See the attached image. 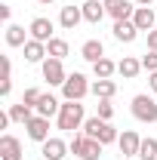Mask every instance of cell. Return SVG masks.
<instances>
[{
  "label": "cell",
  "instance_id": "4fadbf2b",
  "mask_svg": "<svg viewBox=\"0 0 157 160\" xmlns=\"http://www.w3.org/2000/svg\"><path fill=\"white\" fill-rule=\"evenodd\" d=\"M80 22H83V9H80V6H74V3H71V6H62V12H59V25L65 28V31H74Z\"/></svg>",
  "mask_w": 157,
  "mask_h": 160
},
{
  "label": "cell",
  "instance_id": "30bf717a",
  "mask_svg": "<svg viewBox=\"0 0 157 160\" xmlns=\"http://www.w3.org/2000/svg\"><path fill=\"white\" fill-rule=\"evenodd\" d=\"M68 151H71V148H68V142H65V139H56V136H49V139L40 145V154H43V160H62Z\"/></svg>",
  "mask_w": 157,
  "mask_h": 160
},
{
  "label": "cell",
  "instance_id": "52a82bcc",
  "mask_svg": "<svg viewBox=\"0 0 157 160\" xmlns=\"http://www.w3.org/2000/svg\"><path fill=\"white\" fill-rule=\"evenodd\" d=\"M117 148L123 157H139V148H142V136H139L136 129H123L117 139Z\"/></svg>",
  "mask_w": 157,
  "mask_h": 160
},
{
  "label": "cell",
  "instance_id": "44dd1931",
  "mask_svg": "<svg viewBox=\"0 0 157 160\" xmlns=\"http://www.w3.org/2000/svg\"><path fill=\"white\" fill-rule=\"evenodd\" d=\"M96 99H114V92H117V83L108 77V80H93V89H89Z\"/></svg>",
  "mask_w": 157,
  "mask_h": 160
},
{
  "label": "cell",
  "instance_id": "7c38bea8",
  "mask_svg": "<svg viewBox=\"0 0 157 160\" xmlns=\"http://www.w3.org/2000/svg\"><path fill=\"white\" fill-rule=\"evenodd\" d=\"M80 9H83V22H89V25H99V22L108 16V9H105V0H86Z\"/></svg>",
  "mask_w": 157,
  "mask_h": 160
},
{
  "label": "cell",
  "instance_id": "d4e9b609",
  "mask_svg": "<svg viewBox=\"0 0 157 160\" xmlns=\"http://www.w3.org/2000/svg\"><path fill=\"white\" fill-rule=\"evenodd\" d=\"M46 52H49L53 59H65V56H68V40H62V37H53L49 43H46Z\"/></svg>",
  "mask_w": 157,
  "mask_h": 160
},
{
  "label": "cell",
  "instance_id": "7402d4cb",
  "mask_svg": "<svg viewBox=\"0 0 157 160\" xmlns=\"http://www.w3.org/2000/svg\"><path fill=\"white\" fill-rule=\"evenodd\" d=\"M6 114H9V120H13V123H28L37 111H34V108H28L25 102H19V105H9V111H6Z\"/></svg>",
  "mask_w": 157,
  "mask_h": 160
},
{
  "label": "cell",
  "instance_id": "4dcf8cb0",
  "mask_svg": "<svg viewBox=\"0 0 157 160\" xmlns=\"http://www.w3.org/2000/svg\"><path fill=\"white\" fill-rule=\"evenodd\" d=\"M9 16H13V6H9V3H0V19L9 22Z\"/></svg>",
  "mask_w": 157,
  "mask_h": 160
},
{
  "label": "cell",
  "instance_id": "484cf974",
  "mask_svg": "<svg viewBox=\"0 0 157 160\" xmlns=\"http://www.w3.org/2000/svg\"><path fill=\"white\" fill-rule=\"evenodd\" d=\"M139 160H157V139H142V148H139Z\"/></svg>",
  "mask_w": 157,
  "mask_h": 160
},
{
  "label": "cell",
  "instance_id": "7a4b0ae2",
  "mask_svg": "<svg viewBox=\"0 0 157 160\" xmlns=\"http://www.w3.org/2000/svg\"><path fill=\"white\" fill-rule=\"evenodd\" d=\"M83 120H86V114H83V105H80V102H62L59 117H56L59 129H65V132L83 129Z\"/></svg>",
  "mask_w": 157,
  "mask_h": 160
},
{
  "label": "cell",
  "instance_id": "836d02e7",
  "mask_svg": "<svg viewBox=\"0 0 157 160\" xmlns=\"http://www.w3.org/2000/svg\"><path fill=\"white\" fill-rule=\"evenodd\" d=\"M37 3H43V6H46V3H56V0H37Z\"/></svg>",
  "mask_w": 157,
  "mask_h": 160
},
{
  "label": "cell",
  "instance_id": "e0dca14e",
  "mask_svg": "<svg viewBox=\"0 0 157 160\" xmlns=\"http://www.w3.org/2000/svg\"><path fill=\"white\" fill-rule=\"evenodd\" d=\"M46 56H49V52H46V43H40V40H34V37L25 43V62H31V65H43Z\"/></svg>",
  "mask_w": 157,
  "mask_h": 160
},
{
  "label": "cell",
  "instance_id": "277c9868",
  "mask_svg": "<svg viewBox=\"0 0 157 160\" xmlns=\"http://www.w3.org/2000/svg\"><path fill=\"white\" fill-rule=\"evenodd\" d=\"M93 89V83L86 80V74H80V71H74V74H68V80L62 83V96H65V102H83V96Z\"/></svg>",
  "mask_w": 157,
  "mask_h": 160
},
{
  "label": "cell",
  "instance_id": "ac0fdd59",
  "mask_svg": "<svg viewBox=\"0 0 157 160\" xmlns=\"http://www.w3.org/2000/svg\"><path fill=\"white\" fill-rule=\"evenodd\" d=\"M59 108H62V102L56 99L53 92H43V96H40V102H37V108H34V111H37L40 117H59Z\"/></svg>",
  "mask_w": 157,
  "mask_h": 160
},
{
  "label": "cell",
  "instance_id": "3957f363",
  "mask_svg": "<svg viewBox=\"0 0 157 160\" xmlns=\"http://www.w3.org/2000/svg\"><path fill=\"white\" fill-rule=\"evenodd\" d=\"M68 148H71V154L80 160H102V142L89 139V136H83V132H74V139L68 142Z\"/></svg>",
  "mask_w": 157,
  "mask_h": 160
},
{
  "label": "cell",
  "instance_id": "cb8c5ba5",
  "mask_svg": "<svg viewBox=\"0 0 157 160\" xmlns=\"http://www.w3.org/2000/svg\"><path fill=\"white\" fill-rule=\"evenodd\" d=\"M114 71H117V65H114L111 59H99L96 65H93V74H96V80H108Z\"/></svg>",
  "mask_w": 157,
  "mask_h": 160
},
{
  "label": "cell",
  "instance_id": "8992f818",
  "mask_svg": "<svg viewBox=\"0 0 157 160\" xmlns=\"http://www.w3.org/2000/svg\"><path fill=\"white\" fill-rule=\"evenodd\" d=\"M40 71H43V80H46L49 86H62V83L68 80V74H65V65H62V59H53V56H46V62L40 65Z\"/></svg>",
  "mask_w": 157,
  "mask_h": 160
},
{
  "label": "cell",
  "instance_id": "5b68a950",
  "mask_svg": "<svg viewBox=\"0 0 157 160\" xmlns=\"http://www.w3.org/2000/svg\"><path fill=\"white\" fill-rule=\"evenodd\" d=\"M129 108H133V117H136L139 123H157V102H154V96L139 92Z\"/></svg>",
  "mask_w": 157,
  "mask_h": 160
},
{
  "label": "cell",
  "instance_id": "2e32d148",
  "mask_svg": "<svg viewBox=\"0 0 157 160\" xmlns=\"http://www.w3.org/2000/svg\"><path fill=\"white\" fill-rule=\"evenodd\" d=\"M114 40H120V43H133V40L139 37V28L133 25V19H120V22H114Z\"/></svg>",
  "mask_w": 157,
  "mask_h": 160
},
{
  "label": "cell",
  "instance_id": "f1b7e54d",
  "mask_svg": "<svg viewBox=\"0 0 157 160\" xmlns=\"http://www.w3.org/2000/svg\"><path fill=\"white\" fill-rule=\"evenodd\" d=\"M142 68H145L148 74H154V71H157V52H151V49H148V52L142 56Z\"/></svg>",
  "mask_w": 157,
  "mask_h": 160
},
{
  "label": "cell",
  "instance_id": "1f68e13d",
  "mask_svg": "<svg viewBox=\"0 0 157 160\" xmlns=\"http://www.w3.org/2000/svg\"><path fill=\"white\" fill-rule=\"evenodd\" d=\"M148 86H151V92H157V71H154V74H148Z\"/></svg>",
  "mask_w": 157,
  "mask_h": 160
},
{
  "label": "cell",
  "instance_id": "9a60e30c",
  "mask_svg": "<svg viewBox=\"0 0 157 160\" xmlns=\"http://www.w3.org/2000/svg\"><path fill=\"white\" fill-rule=\"evenodd\" d=\"M105 9H108V16L114 22L133 19V12H136V6H129V0H105Z\"/></svg>",
  "mask_w": 157,
  "mask_h": 160
},
{
  "label": "cell",
  "instance_id": "4316f807",
  "mask_svg": "<svg viewBox=\"0 0 157 160\" xmlns=\"http://www.w3.org/2000/svg\"><path fill=\"white\" fill-rule=\"evenodd\" d=\"M40 96H43V92H40L37 86H31V89H25V96H22V102H25V105H28V108H37V102H40Z\"/></svg>",
  "mask_w": 157,
  "mask_h": 160
},
{
  "label": "cell",
  "instance_id": "9c48e42d",
  "mask_svg": "<svg viewBox=\"0 0 157 160\" xmlns=\"http://www.w3.org/2000/svg\"><path fill=\"white\" fill-rule=\"evenodd\" d=\"M0 160H25V151H22V142L9 132L0 136Z\"/></svg>",
  "mask_w": 157,
  "mask_h": 160
},
{
  "label": "cell",
  "instance_id": "d6986e66",
  "mask_svg": "<svg viewBox=\"0 0 157 160\" xmlns=\"http://www.w3.org/2000/svg\"><path fill=\"white\" fill-rule=\"evenodd\" d=\"M139 71H145V68H142V59H136V56H123V59L117 62V74L126 77V80L139 77Z\"/></svg>",
  "mask_w": 157,
  "mask_h": 160
},
{
  "label": "cell",
  "instance_id": "f546056e",
  "mask_svg": "<svg viewBox=\"0 0 157 160\" xmlns=\"http://www.w3.org/2000/svg\"><path fill=\"white\" fill-rule=\"evenodd\" d=\"M148 49L157 52V28H154V31H148Z\"/></svg>",
  "mask_w": 157,
  "mask_h": 160
},
{
  "label": "cell",
  "instance_id": "ba28073f",
  "mask_svg": "<svg viewBox=\"0 0 157 160\" xmlns=\"http://www.w3.org/2000/svg\"><path fill=\"white\" fill-rule=\"evenodd\" d=\"M25 129H28V139L31 142H43L49 139V117H40V114H34V117L25 123Z\"/></svg>",
  "mask_w": 157,
  "mask_h": 160
},
{
  "label": "cell",
  "instance_id": "8fae6325",
  "mask_svg": "<svg viewBox=\"0 0 157 160\" xmlns=\"http://www.w3.org/2000/svg\"><path fill=\"white\" fill-rule=\"evenodd\" d=\"M133 25H136L139 31H154L157 28V16L151 6H136V12H133Z\"/></svg>",
  "mask_w": 157,
  "mask_h": 160
},
{
  "label": "cell",
  "instance_id": "83f0119b",
  "mask_svg": "<svg viewBox=\"0 0 157 160\" xmlns=\"http://www.w3.org/2000/svg\"><path fill=\"white\" fill-rule=\"evenodd\" d=\"M99 117H102V120L114 117V105H111V99H99Z\"/></svg>",
  "mask_w": 157,
  "mask_h": 160
},
{
  "label": "cell",
  "instance_id": "603a6c76",
  "mask_svg": "<svg viewBox=\"0 0 157 160\" xmlns=\"http://www.w3.org/2000/svg\"><path fill=\"white\" fill-rule=\"evenodd\" d=\"M28 40H31V37H25V28H22V25H13V22L6 25V46L16 49V46H25Z\"/></svg>",
  "mask_w": 157,
  "mask_h": 160
},
{
  "label": "cell",
  "instance_id": "6da1fadb",
  "mask_svg": "<svg viewBox=\"0 0 157 160\" xmlns=\"http://www.w3.org/2000/svg\"><path fill=\"white\" fill-rule=\"evenodd\" d=\"M80 132H83V136H89V139H96V142H102V145H111V142L120 139L117 129L111 126V120H102L99 114L83 120V129H80Z\"/></svg>",
  "mask_w": 157,
  "mask_h": 160
},
{
  "label": "cell",
  "instance_id": "ffe728a7",
  "mask_svg": "<svg viewBox=\"0 0 157 160\" xmlns=\"http://www.w3.org/2000/svg\"><path fill=\"white\" fill-rule=\"evenodd\" d=\"M80 56L86 62H93L96 65L99 59H105V46H102V40H86L83 46H80Z\"/></svg>",
  "mask_w": 157,
  "mask_h": 160
},
{
  "label": "cell",
  "instance_id": "d6a6232c",
  "mask_svg": "<svg viewBox=\"0 0 157 160\" xmlns=\"http://www.w3.org/2000/svg\"><path fill=\"white\" fill-rule=\"evenodd\" d=\"M151 3H154V0H139V6H151Z\"/></svg>",
  "mask_w": 157,
  "mask_h": 160
},
{
  "label": "cell",
  "instance_id": "5bb4252c",
  "mask_svg": "<svg viewBox=\"0 0 157 160\" xmlns=\"http://www.w3.org/2000/svg\"><path fill=\"white\" fill-rule=\"evenodd\" d=\"M28 34H31L34 40H40V43H49V40H53V22H49V19H43V16H37V19L31 22Z\"/></svg>",
  "mask_w": 157,
  "mask_h": 160
}]
</instances>
